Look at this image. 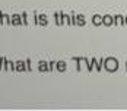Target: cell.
Masks as SVG:
<instances>
[{
	"instance_id": "obj_4",
	"label": "cell",
	"mask_w": 127,
	"mask_h": 111,
	"mask_svg": "<svg viewBox=\"0 0 127 111\" xmlns=\"http://www.w3.org/2000/svg\"><path fill=\"white\" fill-rule=\"evenodd\" d=\"M64 67H66V64H64L63 62H60V63H59V69H60V72H63V70H64Z\"/></svg>"
},
{
	"instance_id": "obj_1",
	"label": "cell",
	"mask_w": 127,
	"mask_h": 111,
	"mask_svg": "<svg viewBox=\"0 0 127 111\" xmlns=\"http://www.w3.org/2000/svg\"><path fill=\"white\" fill-rule=\"evenodd\" d=\"M104 64H105V69H107L108 72H115V70L118 69V62L115 60L114 57H108Z\"/></svg>"
},
{
	"instance_id": "obj_2",
	"label": "cell",
	"mask_w": 127,
	"mask_h": 111,
	"mask_svg": "<svg viewBox=\"0 0 127 111\" xmlns=\"http://www.w3.org/2000/svg\"><path fill=\"white\" fill-rule=\"evenodd\" d=\"M102 24L105 25V26H111V25L114 24V18L111 15H105V16H102Z\"/></svg>"
},
{
	"instance_id": "obj_6",
	"label": "cell",
	"mask_w": 127,
	"mask_h": 111,
	"mask_svg": "<svg viewBox=\"0 0 127 111\" xmlns=\"http://www.w3.org/2000/svg\"><path fill=\"white\" fill-rule=\"evenodd\" d=\"M126 22H127V19H126Z\"/></svg>"
},
{
	"instance_id": "obj_5",
	"label": "cell",
	"mask_w": 127,
	"mask_h": 111,
	"mask_svg": "<svg viewBox=\"0 0 127 111\" xmlns=\"http://www.w3.org/2000/svg\"><path fill=\"white\" fill-rule=\"evenodd\" d=\"M115 21L118 22V25H121V22H123V18H121V16H117V18H115Z\"/></svg>"
},
{
	"instance_id": "obj_3",
	"label": "cell",
	"mask_w": 127,
	"mask_h": 111,
	"mask_svg": "<svg viewBox=\"0 0 127 111\" xmlns=\"http://www.w3.org/2000/svg\"><path fill=\"white\" fill-rule=\"evenodd\" d=\"M92 21H94V24H95V25H101L102 24V16H99V15H95Z\"/></svg>"
}]
</instances>
